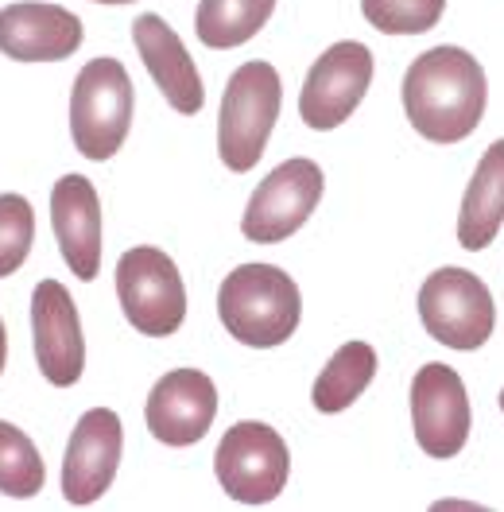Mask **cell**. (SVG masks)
I'll use <instances>...</instances> for the list:
<instances>
[{
    "label": "cell",
    "mask_w": 504,
    "mask_h": 512,
    "mask_svg": "<svg viewBox=\"0 0 504 512\" xmlns=\"http://www.w3.org/2000/svg\"><path fill=\"white\" fill-rule=\"evenodd\" d=\"M373 377H377V350L369 342H346L334 350L326 369L318 373L315 388H311V404L322 416H338L365 396Z\"/></svg>",
    "instance_id": "obj_18"
},
{
    "label": "cell",
    "mask_w": 504,
    "mask_h": 512,
    "mask_svg": "<svg viewBox=\"0 0 504 512\" xmlns=\"http://www.w3.org/2000/svg\"><path fill=\"white\" fill-rule=\"evenodd\" d=\"M276 12V0H198L194 32L214 51H233L249 43Z\"/></svg>",
    "instance_id": "obj_19"
},
{
    "label": "cell",
    "mask_w": 504,
    "mask_h": 512,
    "mask_svg": "<svg viewBox=\"0 0 504 512\" xmlns=\"http://www.w3.org/2000/svg\"><path fill=\"white\" fill-rule=\"evenodd\" d=\"M322 187L326 179L315 160H303V156L284 160L252 191L245 218H241V233L256 245H280L315 214Z\"/></svg>",
    "instance_id": "obj_8"
},
{
    "label": "cell",
    "mask_w": 504,
    "mask_h": 512,
    "mask_svg": "<svg viewBox=\"0 0 504 512\" xmlns=\"http://www.w3.org/2000/svg\"><path fill=\"white\" fill-rule=\"evenodd\" d=\"M97 4H132V0H97Z\"/></svg>",
    "instance_id": "obj_24"
},
{
    "label": "cell",
    "mask_w": 504,
    "mask_h": 512,
    "mask_svg": "<svg viewBox=\"0 0 504 512\" xmlns=\"http://www.w3.org/2000/svg\"><path fill=\"white\" fill-rule=\"evenodd\" d=\"M32 338L39 373L55 388H70L82 381L86 369V338L82 319L70 299V291L59 280H39L32 295Z\"/></svg>",
    "instance_id": "obj_13"
},
{
    "label": "cell",
    "mask_w": 504,
    "mask_h": 512,
    "mask_svg": "<svg viewBox=\"0 0 504 512\" xmlns=\"http://www.w3.org/2000/svg\"><path fill=\"white\" fill-rule=\"evenodd\" d=\"M35 241V210L24 194H0V280L20 272Z\"/></svg>",
    "instance_id": "obj_22"
},
{
    "label": "cell",
    "mask_w": 504,
    "mask_h": 512,
    "mask_svg": "<svg viewBox=\"0 0 504 512\" xmlns=\"http://www.w3.org/2000/svg\"><path fill=\"white\" fill-rule=\"evenodd\" d=\"M125 454V427L113 408H90L78 419L63 458V497L86 509L109 493Z\"/></svg>",
    "instance_id": "obj_11"
},
{
    "label": "cell",
    "mask_w": 504,
    "mask_h": 512,
    "mask_svg": "<svg viewBox=\"0 0 504 512\" xmlns=\"http://www.w3.org/2000/svg\"><path fill=\"white\" fill-rule=\"evenodd\" d=\"M121 311L144 338H171L187 322V288L175 260L156 245H136L117 260Z\"/></svg>",
    "instance_id": "obj_6"
},
{
    "label": "cell",
    "mask_w": 504,
    "mask_h": 512,
    "mask_svg": "<svg viewBox=\"0 0 504 512\" xmlns=\"http://www.w3.org/2000/svg\"><path fill=\"white\" fill-rule=\"evenodd\" d=\"M504 225V140H493L485 148L481 163L473 167V179L462 194L458 210V245L481 253L497 241Z\"/></svg>",
    "instance_id": "obj_17"
},
{
    "label": "cell",
    "mask_w": 504,
    "mask_h": 512,
    "mask_svg": "<svg viewBox=\"0 0 504 512\" xmlns=\"http://www.w3.org/2000/svg\"><path fill=\"white\" fill-rule=\"evenodd\" d=\"M218 319L252 350H276L299 330L303 295L299 284L276 264H241L218 288Z\"/></svg>",
    "instance_id": "obj_2"
},
{
    "label": "cell",
    "mask_w": 504,
    "mask_h": 512,
    "mask_svg": "<svg viewBox=\"0 0 504 512\" xmlns=\"http://www.w3.org/2000/svg\"><path fill=\"white\" fill-rule=\"evenodd\" d=\"M373 86V51L357 39H342L322 51L299 90V117L315 132L346 125L349 113L365 101Z\"/></svg>",
    "instance_id": "obj_9"
},
{
    "label": "cell",
    "mask_w": 504,
    "mask_h": 512,
    "mask_svg": "<svg viewBox=\"0 0 504 512\" xmlns=\"http://www.w3.org/2000/svg\"><path fill=\"white\" fill-rule=\"evenodd\" d=\"M214 474L237 505L256 509V505L276 501L291 474V454H287L284 435L256 419L233 423L218 443Z\"/></svg>",
    "instance_id": "obj_7"
},
{
    "label": "cell",
    "mask_w": 504,
    "mask_h": 512,
    "mask_svg": "<svg viewBox=\"0 0 504 512\" xmlns=\"http://www.w3.org/2000/svg\"><path fill=\"white\" fill-rule=\"evenodd\" d=\"M51 225L59 253L82 284H94L101 272V198L86 175H63L51 187Z\"/></svg>",
    "instance_id": "obj_16"
},
{
    "label": "cell",
    "mask_w": 504,
    "mask_h": 512,
    "mask_svg": "<svg viewBox=\"0 0 504 512\" xmlns=\"http://www.w3.org/2000/svg\"><path fill=\"white\" fill-rule=\"evenodd\" d=\"M404 113L411 128L431 144H462L477 132L489 82L485 70L462 47H431L404 74Z\"/></svg>",
    "instance_id": "obj_1"
},
{
    "label": "cell",
    "mask_w": 504,
    "mask_h": 512,
    "mask_svg": "<svg viewBox=\"0 0 504 512\" xmlns=\"http://www.w3.org/2000/svg\"><path fill=\"white\" fill-rule=\"evenodd\" d=\"M218 416V384L202 369H171L163 373L144 404L148 431L167 447H194L206 439Z\"/></svg>",
    "instance_id": "obj_12"
},
{
    "label": "cell",
    "mask_w": 504,
    "mask_h": 512,
    "mask_svg": "<svg viewBox=\"0 0 504 512\" xmlns=\"http://www.w3.org/2000/svg\"><path fill=\"white\" fill-rule=\"evenodd\" d=\"M280 105H284V82L272 63L252 59L229 74L218 113V156L229 171L245 175L260 163L268 136L280 121Z\"/></svg>",
    "instance_id": "obj_3"
},
{
    "label": "cell",
    "mask_w": 504,
    "mask_h": 512,
    "mask_svg": "<svg viewBox=\"0 0 504 512\" xmlns=\"http://www.w3.org/2000/svg\"><path fill=\"white\" fill-rule=\"evenodd\" d=\"M132 78L117 59H90L70 90V136L78 156L113 160L132 128Z\"/></svg>",
    "instance_id": "obj_4"
},
{
    "label": "cell",
    "mask_w": 504,
    "mask_h": 512,
    "mask_svg": "<svg viewBox=\"0 0 504 512\" xmlns=\"http://www.w3.org/2000/svg\"><path fill=\"white\" fill-rule=\"evenodd\" d=\"M446 12V0H361V16L384 35H423Z\"/></svg>",
    "instance_id": "obj_21"
},
{
    "label": "cell",
    "mask_w": 504,
    "mask_h": 512,
    "mask_svg": "<svg viewBox=\"0 0 504 512\" xmlns=\"http://www.w3.org/2000/svg\"><path fill=\"white\" fill-rule=\"evenodd\" d=\"M497 400H501V412H504V388H501V396H497Z\"/></svg>",
    "instance_id": "obj_25"
},
{
    "label": "cell",
    "mask_w": 504,
    "mask_h": 512,
    "mask_svg": "<svg viewBox=\"0 0 504 512\" xmlns=\"http://www.w3.org/2000/svg\"><path fill=\"white\" fill-rule=\"evenodd\" d=\"M411 427H415V443L431 458H454L462 454L470 439L473 412L466 381L442 365L427 361L415 381H411Z\"/></svg>",
    "instance_id": "obj_10"
},
{
    "label": "cell",
    "mask_w": 504,
    "mask_h": 512,
    "mask_svg": "<svg viewBox=\"0 0 504 512\" xmlns=\"http://www.w3.org/2000/svg\"><path fill=\"white\" fill-rule=\"evenodd\" d=\"M4 361H8V334H4V319H0V373H4Z\"/></svg>",
    "instance_id": "obj_23"
},
{
    "label": "cell",
    "mask_w": 504,
    "mask_h": 512,
    "mask_svg": "<svg viewBox=\"0 0 504 512\" xmlns=\"http://www.w3.org/2000/svg\"><path fill=\"white\" fill-rule=\"evenodd\" d=\"M419 319L435 342L473 353L493 338L497 303L481 276L466 268H439L419 288Z\"/></svg>",
    "instance_id": "obj_5"
},
{
    "label": "cell",
    "mask_w": 504,
    "mask_h": 512,
    "mask_svg": "<svg viewBox=\"0 0 504 512\" xmlns=\"http://www.w3.org/2000/svg\"><path fill=\"white\" fill-rule=\"evenodd\" d=\"M43 481H47V470H43L39 447L20 427L0 419V493L28 501L43 489Z\"/></svg>",
    "instance_id": "obj_20"
},
{
    "label": "cell",
    "mask_w": 504,
    "mask_h": 512,
    "mask_svg": "<svg viewBox=\"0 0 504 512\" xmlns=\"http://www.w3.org/2000/svg\"><path fill=\"white\" fill-rule=\"evenodd\" d=\"M132 43L140 51V59L148 66L152 82L159 86V94L167 97V105L183 117H198L202 105H206V86H202V74L190 59L187 43L179 39V32L156 16V12H144L136 24H132Z\"/></svg>",
    "instance_id": "obj_15"
},
{
    "label": "cell",
    "mask_w": 504,
    "mask_h": 512,
    "mask_svg": "<svg viewBox=\"0 0 504 512\" xmlns=\"http://www.w3.org/2000/svg\"><path fill=\"white\" fill-rule=\"evenodd\" d=\"M82 20L47 0H20L0 8V55L16 63H63L82 47Z\"/></svg>",
    "instance_id": "obj_14"
}]
</instances>
